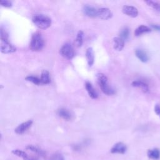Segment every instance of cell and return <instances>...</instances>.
<instances>
[{
    "label": "cell",
    "instance_id": "25",
    "mask_svg": "<svg viewBox=\"0 0 160 160\" xmlns=\"http://www.w3.org/2000/svg\"><path fill=\"white\" fill-rule=\"evenodd\" d=\"M49 160H64V158L61 153L56 152L51 155Z\"/></svg>",
    "mask_w": 160,
    "mask_h": 160
},
{
    "label": "cell",
    "instance_id": "12",
    "mask_svg": "<svg viewBox=\"0 0 160 160\" xmlns=\"http://www.w3.org/2000/svg\"><path fill=\"white\" fill-rule=\"evenodd\" d=\"M85 88H86V89L91 98L97 99L98 98V92H96V89L94 88V87L92 86V84L90 82H89V81L86 82Z\"/></svg>",
    "mask_w": 160,
    "mask_h": 160
},
{
    "label": "cell",
    "instance_id": "11",
    "mask_svg": "<svg viewBox=\"0 0 160 160\" xmlns=\"http://www.w3.org/2000/svg\"><path fill=\"white\" fill-rule=\"evenodd\" d=\"M131 85L133 87L140 88L141 89V91L144 93H147L149 89V86L148 85V84L144 81H141V80H136V81H132L131 83Z\"/></svg>",
    "mask_w": 160,
    "mask_h": 160
},
{
    "label": "cell",
    "instance_id": "2",
    "mask_svg": "<svg viewBox=\"0 0 160 160\" xmlns=\"http://www.w3.org/2000/svg\"><path fill=\"white\" fill-rule=\"evenodd\" d=\"M96 76L99 86L103 93L108 96L112 95L115 93L114 90L109 85L108 78L106 77V76L100 72L97 74Z\"/></svg>",
    "mask_w": 160,
    "mask_h": 160
},
{
    "label": "cell",
    "instance_id": "16",
    "mask_svg": "<svg viewBox=\"0 0 160 160\" xmlns=\"http://www.w3.org/2000/svg\"><path fill=\"white\" fill-rule=\"evenodd\" d=\"M58 115L63 119L69 121L72 118L71 113L65 108H60L57 111Z\"/></svg>",
    "mask_w": 160,
    "mask_h": 160
},
{
    "label": "cell",
    "instance_id": "26",
    "mask_svg": "<svg viewBox=\"0 0 160 160\" xmlns=\"http://www.w3.org/2000/svg\"><path fill=\"white\" fill-rule=\"evenodd\" d=\"M0 36H1V40H8V33L6 30H4L2 27L0 29Z\"/></svg>",
    "mask_w": 160,
    "mask_h": 160
},
{
    "label": "cell",
    "instance_id": "4",
    "mask_svg": "<svg viewBox=\"0 0 160 160\" xmlns=\"http://www.w3.org/2000/svg\"><path fill=\"white\" fill-rule=\"evenodd\" d=\"M59 52L62 57L68 59H71L74 56L73 47L69 42H66L64 44L61 48Z\"/></svg>",
    "mask_w": 160,
    "mask_h": 160
},
{
    "label": "cell",
    "instance_id": "10",
    "mask_svg": "<svg viewBox=\"0 0 160 160\" xmlns=\"http://www.w3.org/2000/svg\"><path fill=\"white\" fill-rule=\"evenodd\" d=\"M84 14L90 18L98 17V9L91 6L85 5L82 8Z\"/></svg>",
    "mask_w": 160,
    "mask_h": 160
},
{
    "label": "cell",
    "instance_id": "23",
    "mask_svg": "<svg viewBox=\"0 0 160 160\" xmlns=\"http://www.w3.org/2000/svg\"><path fill=\"white\" fill-rule=\"evenodd\" d=\"M120 38L124 41H126L129 38V29L128 27H125L121 29L119 33Z\"/></svg>",
    "mask_w": 160,
    "mask_h": 160
},
{
    "label": "cell",
    "instance_id": "15",
    "mask_svg": "<svg viewBox=\"0 0 160 160\" xmlns=\"http://www.w3.org/2000/svg\"><path fill=\"white\" fill-rule=\"evenodd\" d=\"M113 47L116 51H121L124 47V41L120 37H114L113 38Z\"/></svg>",
    "mask_w": 160,
    "mask_h": 160
},
{
    "label": "cell",
    "instance_id": "24",
    "mask_svg": "<svg viewBox=\"0 0 160 160\" xmlns=\"http://www.w3.org/2000/svg\"><path fill=\"white\" fill-rule=\"evenodd\" d=\"M25 79L28 81L31 82L32 83H33L34 84H36V85L41 84L40 78H38V77L34 76H28L26 77Z\"/></svg>",
    "mask_w": 160,
    "mask_h": 160
},
{
    "label": "cell",
    "instance_id": "28",
    "mask_svg": "<svg viewBox=\"0 0 160 160\" xmlns=\"http://www.w3.org/2000/svg\"><path fill=\"white\" fill-rule=\"evenodd\" d=\"M0 4L5 8H11L12 6V2L8 0H1Z\"/></svg>",
    "mask_w": 160,
    "mask_h": 160
},
{
    "label": "cell",
    "instance_id": "13",
    "mask_svg": "<svg viewBox=\"0 0 160 160\" xmlns=\"http://www.w3.org/2000/svg\"><path fill=\"white\" fill-rule=\"evenodd\" d=\"M86 58L87 59L88 64L89 67H91L94 62V54L92 48H88L86 51Z\"/></svg>",
    "mask_w": 160,
    "mask_h": 160
},
{
    "label": "cell",
    "instance_id": "21",
    "mask_svg": "<svg viewBox=\"0 0 160 160\" xmlns=\"http://www.w3.org/2000/svg\"><path fill=\"white\" fill-rule=\"evenodd\" d=\"M11 152L12 154L16 155V156L22 158L23 160H28L29 158L28 154L26 152L20 149H14L11 151Z\"/></svg>",
    "mask_w": 160,
    "mask_h": 160
},
{
    "label": "cell",
    "instance_id": "7",
    "mask_svg": "<svg viewBox=\"0 0 160 160\" xmlns=\"http://www.w3.org/2000/svg\"><path fill=\"white\" fill-rule=\"evenodd\" d=\"M122 11L124 14L131 18H136L138 15V9L132 6H129V5L124 6L122 7Z\"/></svg>",
    "mask_w": 160,
    "mask_h": 160
},
{
    "label": "cell",
    "instance_id": "18",
    "mask_svg": "<svg viewBox=\"0 0 160 160\" xmlns=\"http://www.w3.org/2000/svg\"><path fill=\"white\" fill-rule=\"evenodd\" d=\"M135 54L136 57L142 62H146L149 59L148 56L146 54V52L142 49H136L135 51Z\"/></svg>",
    "mask_w": 160,
    "mask_h": 160
},
{
    "label": "cell",
    "instance_id": "31",
    "mask_svg": "<svg viewBox=\"0 0 160 160\" xmlns=\"http://www.w3.org/2000/svg\"><path fill=\"white\" fill-rule=\"evenodd\" d=\"M156 10H157V11H160V3H159L158 7L157 8V9H156Z\"/></svg>",
    "mask_w": 160,
    "mask_h": 160
},
{
    "label": "cell",
    "instance_id": "1",
    "mask_svg": "<svg viewBox=\"0 0 160 160\" xmlns=\"http://www.w3.org/2000/svg\"><path fill=\"white\" fill-rule=\"evenodd\" d=\"M32 21L34 24L39 29H46L49 28L51 25V19L46 15L42 14H35L32 18Z\"/></svg>",
    "mask_w": 160,
    "mask_h": 160
},
{
    "label": "cell",
    "instance_id": "27",
    "mask_svg": "<svg viewBox=\"0 0 160 160\" xmlns=\"http://www.w3.org/2000/svg\"><path fill=\"white\" fill-rule=\"evenodd\" d=\"M146 4L152 8H154V9H156L158 7V5H159V3L157 2H155V1H150V0H148V1H144Z\"/></svg>",
    "mask_w": 160,
    "mask_h": 160
},
{
    "label": "cell",
    "instance_id": "14",
    "mask_svg": "<svg viewBox=\"0 0 160 160\" xmlns=\"http://www.w3.org/2000/svg\"><path fill=\"white\" fill-rule=\"evenodd\" d=\"M26 149L34 152L37 155H38L40 157H44L46 156V152L44 150H42L41 148L37 146H34L32 144H29L26 146Z\"/></svg>",
    "mask_w": 160,
    "mask_h": 160
},
{
    "label": "cell",
    "instance_id": "22",
    "mask_svg": "<svg viewBox=\"0 0 160 160\" xmlns=\"http://www.w3.org/2000/svg\"><path fill=\"white\" fill-rule=\"evenodd\" d=\"M83 35H84V32L82 31H79L77 33L76 39H75V43L78 47H81L82 44Z\"/></svg>",
    "mask_w": 160,
    "mask_h": 160
},
{
    "label": "cell",
    "instance_id": "3",
    "mask_svg": "<svg viewBox=\"0 0 160 160\" xmlns=\"http://www.w3.org/2000/svg\"><path fill=\"white\" fill-rule=\"evenodd\" d=\"M44 46V41L41 34L39 32L32 34L29 45L30 49L32 51H39L42 49Z\"/></svg>",
    "mask_w": 160,
    "mask_h": 160
},
{
    "label": "cell",
    "instance_id": "17",
    "mask_svg": "<svg viewBox=\"0 0 160 160\" xmlns=\"http://www.w3.org/2000/svg\"><path fill=\"white\" fill-rule=\"evenodd\" d=\"M147 155L149 159L158 160L160 158V150L158 148L149 149L147 152Z\"/></svg>",
    "mask_w": 160,
    "mask_h": 160
},
{
    "label": "cell",
    "instance_id": "32",
    "mask_svg": "<svg viewBox=\"0 0 160 160\" xmlns=\"http://www.w3.org/2000/svg\"><path fill=\"white\" fill-rule=\"evenodd\" d=\"M28 160H38V159H35V158H29Z\"/></svg>",
    "mask_w": 160,
    "mask_h": 160
},
{
    "label": "cell",
    "instance_id": "5",
    "mask_svg": "<svg viewBox=\"0 0 160 160\" xmlns=\"http://www.w3.org/2000/svg\"><path fill=\"white\" fill-rule=\"evenodd\" d=\"M0 49L1 52L4 54L12 53L16 51V48L12 44H11L8 40H1Z\"/></svg>",
    "mask_w": 160,
    "mask_h": 160
},
{
    "label": "cell",
    "instance_id": "19",
    "mask_svg": "<svg viewBox=\"0 0 160 160\" xmlns=\"http://www.w3.org/2000/svg\"><path fill=\"white\" fill-rule=\"evenodd\" d=\"M151 31V29L145 25H140L134 31V35L136 36H139L144 33L149 32Z\"/></svg>",
    "mask_w": 160,
    "mask_h": 160
},
{
    "label": "cell",
    "instance_id": "9",
    "mask_svg": "<svg viewBox=\"0 0 160 160\" xmlns=\"http://www.w3.org/2000/svg\"><path fill=\"white\" fill-rule=\"evenodd\" d=\"M127 151L126 146L122 142H118L116 143L111 149V152L112 154H124Z\"/></svg>",
    "mask_w": 160,
    "mask_h": 160
},
{
    "label": "cell",
    "instance_id": "8",
    "mask_svg": "<svg viewBox=\"0 0 160 160\" xmlns=\"http://www.w3.org/2000/svg\"><path fill=\"white\" fill-rule=\"evenodd\" d=\"M112 16V12L109 8H101L98 9V17L101 19L107 20L111 19Z\"/></svg>",
    "mask_w": 160,
    "mask_h": 160
},
{
    "label": "cell",
    "instance_id": "29",
    "mask_svg": "<svg viewBox=\"0 0 160 160\" xmlns=\"http://www.w3.org/2000/svg\"><path fill=\"white\" fill-rule=\"evenodd\" d=\"M154 112L157 115L160 116V106L159 104H156L154 106Z\"/></svg>",
    "mask_w": 160,
    "mask_h": 160
},
{
    "label": "cell",
    "instance_id": "20",
    "mask_svg": "<svg viewBox=\"0 0 160 160\" xmlns=\"http://www.w3.org/2000/svg\"><path fill=\"white\" fill-rule=\"evenodd\" d=\"M41 84H48L51 82L50 74L48 71L43 70L41 74L40 78Z\"/></svg>",
    "mask_w": 160,
    "mask_h": 160
},
{
    "label": "cell",
    "instance_id": "30",
    "mask_svg": "<svg viewBox=\"0 0 160 160\" xmlns=\"http://www.w3.org/2000/svg\"><path fill=\"white\" fill-rule=\"evenodd\" d=\"M151 26L153 29L160 31V24H152Z\"/></svg>",
    "mask_w": 160,
    "mask_h": 160
},
{
    "label": "cell",
    "instance_id": "6",
    "mask_svg": "<svg viewBox=\"0 0 160 160\" xmlns=\"http://www.w3.org/2000/svg\"><path fill=\"white\" fill-rule=\"evenodd\" d=\"M32 120H28L25 122H22L21 124H19L14 129L15 133L17 134H22L26 132L32 126Z\"/></svg>",
    "mask_w": 160,
    "mask_h": 160
}]
</instances>
